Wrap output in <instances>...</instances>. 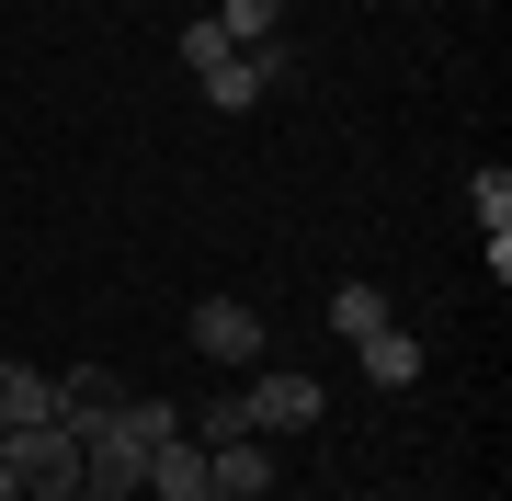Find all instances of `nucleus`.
<instances>
[{"label": "nucleus", "instance_id": "ddd939ff", "mask_svg": "<svg viewBox=\"0 0 512 501\" xmlns=\"http://www.w3.org/2000/svg\"><path fill=\"white\" fill-rule=\"evenodd\" d=\"M0 501H23V479H12V467H0Z\"/></svg>", "mask_w": 512, "mask_h": 501}, {"label": "nucleus", "instance_id": "7ed1b4c3", "mask_svg": "<svg viewBox=\"0 0 512 501\" xmlns=\"http://www.w3.org/2000/svg\"><path fill=\"white\" fill-rule=\"evenodd\" d=\"M239 410H251V433H308L319 422V376H251V388H239Z\"/></svg>", "mask_w": 512, "mask_h": 501}, {"label": "nucleus", "instance_id": "1a4fd4ad", "mask_svg": "<svg viewBox=\"0 0 512 501\" xmlns=\"http://www.w3.org/2000/svg\"><path fill=\"white\" fill-rule=\"evenodd\" d=\"M103 410H114V376L103 365H69V376H57V422H69V433H92Z\"/></svg>", "mask_w": 512, "mask_h": 501}, {"label": "nucleus", "instance_id": "4468645a", "mask_svg": "<svg viewBox=\"0 0 512 501\" xmlns=\"http://www.w3.org/2000/svg\"><path fill=\"white\" fill-rule=\"evenodd\" d=\"M80 501H126V490H80Z\"/></svg>", "mask_w": 512, "mask_h": 501}, {"label": "nucleus", "instance_id": "f03ea898", "mask_svg": "<svg viewBox=\"0 0 512 501\" xmlns=\"http://www.w3.org/2000/svg\"><path fill=\"white\" fill-rule=\"evenodd\" d=\"M0 467L23 479V501H80V433H69V422H23V433H0Z\"/></svg>", "mask_w": 512, "mask_h": 501}, {"label": "nucleus", "instance_id": "20e7f679", "mask_svg": "<svg viewBox=\"0 0 512 501\" xmlns=\"http://www.w3.org/2000/svg\"><path fill=\"white\" fill-rule=\"evenodd\" d=\"M274 490V445L239 433V445H205V501H262Z\"/></svg>", "mask_w": 512, "mask_h": 501}, {"label": "nucleus", "instance_id": "f257e3e1", "mask_svg": "<svg viewBox=\"0 0 512 501\" xmlns=\"http://www.w3.org/2000/svg\"><path fill=\"white\" fill-rule=\"evenodd\" d=\"M171 433H183V410L171 399H114L92 433H80V490H148V456L171 445Z\"/></svg>", "mask_w": 512, "mask_h": 501}, {"label": "nucleus", "instance_id": "f8f14e48", "mask_svg": "<svg viewBox=\"0 0 512 501\" xmlns=\"http://www.w3.org/2000/svg\"><path fill=\"white\" fill-rule=\"evenodd\" d=\"M467 205H478V228H490V240H512V171H501V160L467 183Z\"/></svg>", "mask_w": 512, "mask_h": 501}, {"label": "nucleus", "instance_id": "6e6552de", "mask_svg": "<svg viewBox=\"0 0 512 501\" xmlns=\"http://www.w3.org/2000/svg\"><path fill=\"white\" fill-rule=\"evenodd\" d=\"M205 23H217V35H228L239 57H251V46H274V35H285V0H217Z\"/></svg>", "mask_w": 512, "mask_h": 501}, {"label": "nucleus", "instance_id": "423d86ee", "mask_svg": "<svg viewBox=\"0 0 512 501\" xmlns=\"http://www.w3.org/2000/svg\"><path fill=\"white\" fill-rule=\"evenodd\" d=\"M137 501H205V445H194V433H171V445L148 456V490Z\"/></svg>", "mask_w": 512, "mask_h": 501}, {"label": "nucleus", "instance_id": "39448f33", "mask_svg": "<svg viewBox=\"0 0 512 501\" xmlns=\"http://www.w3.org/2000/svg\"><path fill=\"white\" fill-rule=\"evenodd\" d=\"M194 353H205V365H262V319L239 297H205L194 308Z\"/></svg>", "mask_w": 512, "mask_h": 501}, {"label": "nucleus", "instance_id": "9d476101", "mask_svg": "<svg viewBox=\"0 0 512 501\" xmlns=\"http://www.w3.org/2000/svg\"><path fill=\"white\" fill-rule=\"evenodd\" d=\"M353 353H365V376H376V388H410V376H421V342L399 331V319H387L376 342H353Z\"/></svg>", "mask_w": 512, "mask_h": 501}, {"label": "nucleus", "instance_id": "0eeeda50", "mask_svg": "<svg viewBox=\"0 0 512 501\" xmlns=\"http://www.w3.org/2000/svg\"><path fill=\"white\" fill-rule=\"evenodd\" d=\"M23 422H57V376L0 365V433H23Z\"/></svg>", "mask_w": 512, "mask_h": 501}, {"label": "nucleus", "instance_id": "9b49d317", "mask_svg": "<svg viewBox=\"0 0 512 501\" xmlns=\"http://www.w3.org/2000/svg\"><path fill=\"white\" fill-rule=\"evenodd\" d=\"M330 331H342V342H376L387 331V297H376V285H330Z\"/></svg>", "mask_w": 512, "mask_h": 501}]
</instances>
